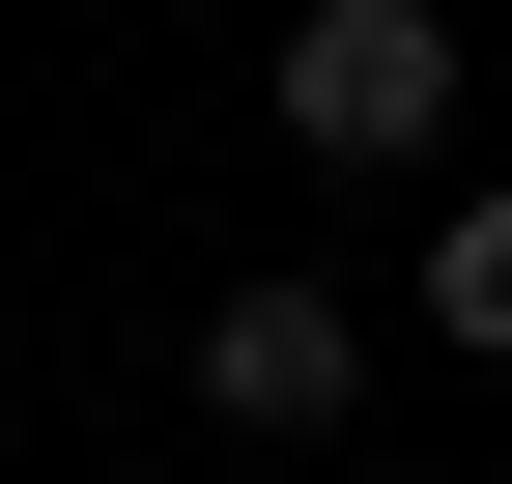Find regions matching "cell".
Here are the masks:
<instances>
[{
	"instance_id": "cell-2",
	"label": "cell",
	"mask_w": 512,
	"mask_h": 484,
	"mask_svg": "<svg viewBox=\"0 0 512 484\" xmlns=\"http://www.w3.org/2000/svg\"><path fill=\"white\" fill-rule=\"evenodd\" d=\"M200 428H228V456H342V428H370V314H342L313 257H256L228 314H200Z\"/></svg>"
},
{
	"instance_id": "cell-3",
	"label": "cell",
	"mask_w": 512,
	"mask_h": 484,
	"mask_svg": "<svg viewBox=\"0 0 512 484\" xmlns=\"http://www.w3.org/2000/svg\"><path fill=\"white\" fill-rule=\"evenodd\" d=\"M427 342H484V371H512V171H484V200H427Z\"/></svg>"
},
{
	"instance_id": "cell-1",
	"label": "cell",
	"mask_w": 512,
	"mask_h": 484,
	"mask_svg": "<svg viewBox=\"0 0 512 484\" xmlns=\"http://www.w3.org/2000/svg\"><path fill=\"white\" fill-rule=\"evenodd\" d=\"M256 86H285L313 171H427V143H456V0H285Z\"/></svg>"
}]
</instances>
